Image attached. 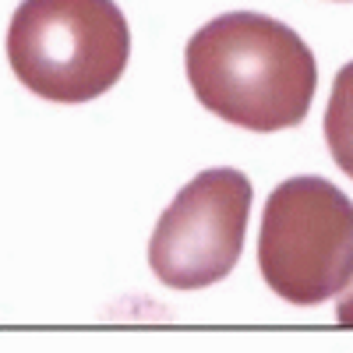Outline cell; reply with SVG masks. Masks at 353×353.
Returning <instances> with one entry per match:
<instances>
[{
    "mask_svg": "<svg viewBox=\"0 0 353 353\" xmlns=\"http://www.w3.org/2000/svg\"><path fill=\"white\" fill-rule=\"evenodd\" d=\"M184 64L205 110L258 134L297 128L318 92L311 46L258 11H230L201 25L188 39Z\"/></svg>",
    "mask_w": 353,
    "mask_h": 353,
    "instance_id": "cell-1",
    "label": "cell"
},
{
    "mask_svg": "<svg viewBox=\"0 0 353 353\" xmlns=\"http://www.w3.org/2000/svg\"><path fill=\"white\" fill-rule=\"evenodd\" d=\"M336 318H339V325H346V329H353V286H350V293L339 301V307H336Z\"/></svg>",
    "mask_w": 353,
    "mask_h": 353,
    "instance_id": "cell-6",
    "label": "cell"
},
{
    "mask_svg": "<svg viewBox=\"0 0 353 353\" xmlns=\"http://www.w3.org/2000/svg\"><path fill=\"white\" fill-rule=\"evenodd\" d=\"M325 141L332 149L336 166L346 176H353V61L332 81V96L325 110Z\"/></svg>",
    "mask_w": 353,
    "mask_h": 353,
    "instance_id": "cell-5",
    "label": "cell"
},
{
    "mask_svg": "<svg viewBox=\"0 0 353 353\" xmlns=\"http://www.w3.org/2000/svg\"><path fill=\"white\" fill-rule=\"evenodd\" d=\"M128 18L113 0H21L8 25L14 78L50 103H88L121 81Z\"/></svg>",
    "mask_w": 353,
    "mask_h": 353,
    "instance_id": "cell-2",
    "label": "cell"
},
{
    "mask_svg": "<svg viewBox=\"0 0 353 353\" xmlns=\"http://www.w3.org/2000/svg\"><path fill=\"white\" fill-rule=\"evenodd\" d=\"M261 279L283 301L314 307L353 279V201L325 176H290L261 212Z\"/></svg>",
    "mask_w": 353,
    "mask_h": 353,
    "instance_id": "cell-3",
    "label": "cell"
},
{
    "mask_svg": "<svg viewBox=\"0 0 353 353\" xmlns=\"http://www.w3.org/2000/svg\"><path fill=\"white\" fill-rule=\"evenodd\" d=\"M251 181L241 170H205L156 223L149 265L170 290H205L233 272L244 251Z\"/></svg>",
    "mask_w": 353,
    "mask_h": 353,
    "instance_id": "cell-4",
    "label": "cell"
}]
</instances>
